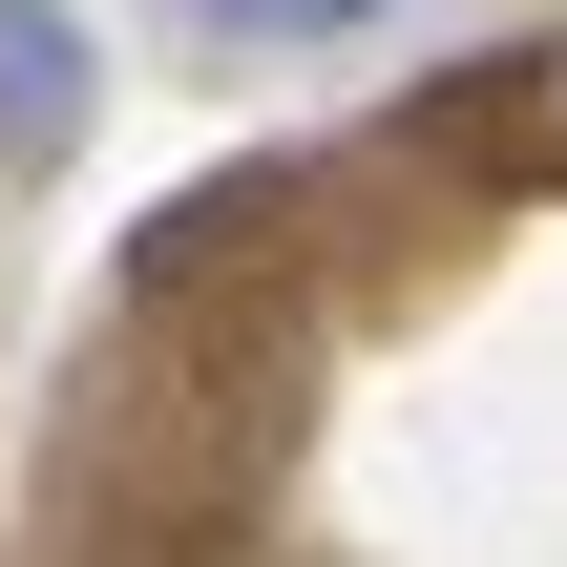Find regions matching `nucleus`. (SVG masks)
<instances>
[{
  "label": "nucleus",
  "mask_w": 567,
  "mask_h": 567,
  "mask_svg": "<svg viewBox=\"0 0 567 567\" xmlns=\"http://www.w3.org/2000/svg\"><path fill=\"white\" fill-rule=\"evenodd\" d=\"M189 42H231V63H316V42H379L400 0H168Z\"/></svg>",
  "instance_id": "f03ea898"
},
{
  "label": "nucleus",
  "mask_w": 567,
  "mask_h": 567,
  "mask_svg": "<svg viewBox=\"0 0 567 567\" xmlns=\"http://www.w3.org/2000/svg\"><path fill=\"white\" fill-rule=\"evenodd\" d=\"M84 126V42H63V0H0V168H42Z\"/></svg>",
  "instance_id": "f257e3e1"
}]
</instances>
